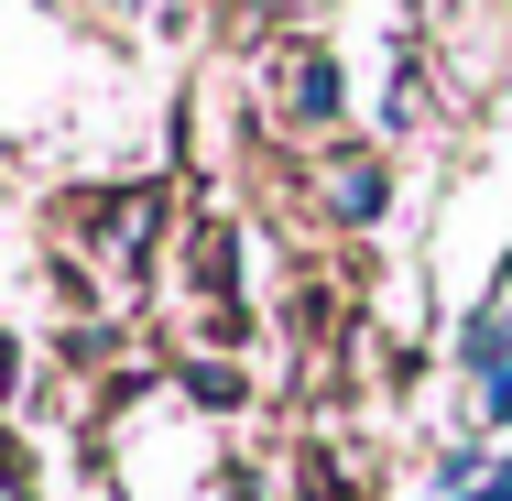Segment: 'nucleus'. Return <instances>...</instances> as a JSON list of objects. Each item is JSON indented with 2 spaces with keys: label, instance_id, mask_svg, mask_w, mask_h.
Masks as SVG:
<instances>
[{
  "label": "nucleus",
  "instance_id": "1",
  "mask_svg": "<svg viewBox=\"0 0 512 501\" xmlns=\"http://www.w3.org/2000/svg\"><path fill=\"white\" fill-rule=\"evenodd\" d=\"M480 501H512V469H502V480H491V491H480Z\"/></svg>",
  "mask_w": 512,
  "mask_h": 501
}]
</instances>
